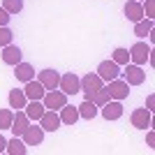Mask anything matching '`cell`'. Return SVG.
<instances>
[{
	"label": "cell",
	"instance_id": "obj_25",
	"mask_svg": "<svg viewBox=\"0 0 155 155\" xmlns=\"http://www.w3.org/2000/svg\"><path fill=\"white\" fill-rule=\"evenodd\" d=\"M109 100H111V97H109V91H107V88H104V86H102V88H100V91H97L95 95L91 97V102L95 104L97 109H100V107H104V104L109 102Z\"/></svg>",
	"mask_w": 155,
	"mask_h": 155
},
{
	"label": "cell",
	"instance_id": "obj_13",
	"mask_svg": "<svg viewBox=\"0 0 155 155\" xmlns=\"http://www.w3.org/2000/svg\"><path fill=\"white\" fill-rule=\"evenodd\" d=\"M100 111L107 120H118L123 116V104H120V100H109L104 107H100Z\"/></svg>",
	"mask_w": 155,
	"mask_h": 155
},
{
	"label": "cell",
	"instance_id": "obj_18",
	"mask_svg": "<svg viewBox=\"0 0 155 155\" xmlns=\"http://www.w3.org/2000/svg\"><path fill=\"white\" fill-rule=\"evenodd\" d=\"M23 93H26L28 100H42L44 97V86L39 84L37 79H30V81H26V86H23Z\"/></svg>",
	"mask_w": 155,
	"mask_h": 155
},
{
	"label": "cell",
	"instance_id": "obj_27",
	"mask_svg": "<svg viewBox=\"0 0 155 155\" xmlns=\"http://www.w3.org/2000/svg\"><path fill=\"white\" fill-rule=\"evenodd\" d=\"M2 7H5L12 16H16V14L23 9V0H2Z\"/></svg>",
	"mask_w": 155,
	"mask_h": 155
},
{
	"label": "cell",
	"instance_id": "obj_6",
	"mask_svg": "<svg viewBox=\"0 0 155 155\" xmlns=\"http://www.w3.org/2000/svg\"><path fill=\"white\" fill-rule=\"evenodd\" d=\"M58 91H63L65 95H77V93H81V81H79V77L74 74V72H67V74H63L60 77V84H58Z\"/></svg>",
	"mask_w": 155,
	"mask_h": 155
},
{
	"label": "cell",
	"instance_id": "obj_24",
	"mask_svg": "<svg viewBox=\"0 0 155 155\" xmlns=\"http://www.w3.org/2000/svg\"><path fill=\"white\" fill-rule=\"evenodd\" d=\"M111 60L118 63V65H127L130 63V51L125 46H118V49H114V53H111Z\"/></svg>",
	"mask_w": 155,
	"mask_h": 155
},
{
	"label": "cell",
	"instance_id": "obj_10",
	"mask_svg": "<svg viewBox=\"0 0 155 155\" xmlns=\"http://www.w3.org/2000/svg\"><path fill=\"white\" fill-rule=\"evenodd\" d=\"M37 81L44 86V91H53V88H58V84H60V74L56 70H42L37 74Z\"/></svg>",
	"mask_w": 155,
	"mask_h": 155
},
{
	"label": "cell",
	"instance_id": "obj_22",
	"mask_svg": "<svg viewBox=\"0 0 155 155\" xmlns=\"http://www.w3.org/2000/svg\"><path fill=\"white\" fill-rule=\"evenodd\" d=\"M7 153L9 155H26L28 153V146L26 143H23V139H21V137H12V139H9V141H7Z\"/></svg>",
	"mask_w": 155,
	"mask_h": 155
},
{
	"label": "cell",
	"instance_id": "obj_11",
	"mask_svg": "<svg viewBox=\"0 0 155 155\" xmlns=\"http://www.w3.org/2000/svg\"><path fill=\"white\" fill-rule=\"evenodd\" d=\"M37 123L42 125V130H44V132H56V130L60 127V116L56 114V111L46 109L44 114H42V118H39Z\"/></svg>",
	"mask_w": 155,
	"mask_h": 155
},
{
	"label": "cell",
	"instance_id": "obj_20",
	"mask_svg": "<svg viewBox=\"0 0 155 155\" xmlns=\"http://www.w3.org/2000/svg\"><path fill=\"white\" fill-rule=\"evenodd\" d=\"M60 114V123H65V125H74L79 120V109L77 107H72V104H65L63 109H58Z\"/></svg>",
	"mask_w": 155,
	"mask_h": 155
},
{
	"label": "cell",
	"instance_id": "obj_4",
	"mask_svg": "<svg viewBox=\"0 0 155 155\" xmlns=\"http://www.w3.org/2000/svg\"><path fill=\"white\" fill-rule=\"evenodd\" d=\"M120 79H125L127 81V86H141L143 81H146V72L141 70V65H125V70L120 72Z\"/></svg>",
	"mask_w": 155,
	"mask_h": 155
},
{
	"label": "cell",
	"instance_id": "obj_16",
	"mask_svg": "<svg viewBox=\"0 0 155 155\" xmlns=\"http://www.w3.org/2000/svg\"><path fill=\"white\" fill-rule=\"evenodd\" d=\"M14 77H16V81H30V79H35V67H32L30 63H16L14 65Z\"/></svg>",
	"mask_w": 155,
	"mask_h": 155
},
{
	"label": "cell",
	"instance_id": "obj_15",
	"mask_svg": "<svg viewBox=\"0 0 155 155\" xmlns=\"http://www.w3.org/2000/svg\"><path fill=\"white\" fill-rule=\"evenodd\" d=\"M123 12H125V16H127V21H132V23H137V21L143 19V7H141L139 0H127Z\"/></svg>",
	"mask_w": 155,
	"mask_h": 155
},
{
	"label": "cell",
	"instance_id": "obj_7",
	"mask_svg": "<svg viewBox=\"0 0 155 155\" xmlns=\"http://www.w3.org/2000/svg\"><path fill=\"white\" fill-rule=\"evenodd\" d=\"M21 139H23V143H26V146H39V143L44 141V130H42V125H35V123L30 120V125L23 130Z\"/></svg>",
	"mask_w": 155,
	"mask_h": 155
},
{
	"label": "cell",
	"instance_id": "obj_31",
	"mask_svg": "<svg viewBox=\"0 0 155 155\" xmlns=\"http://www.w3.org/2000/svg\"><path fill=\"white\" fill-rule=\"evenodd\" d=\"M146 143H148L150 148L155 146V132H153V127H148V134H146Z\"/></svg>",
	"mask_w": 155,
	"mask_h": 155
},
{
	"label": "cell",
	"instance_id": "obj_12",
	"mask_svg": "<svg viewBox=\"0 0 155 155\" xmlns=\"http://www.w3.org/2000/svg\"><path fill=\"white\" fill-rule=\"evenodd\" d=\"M0 56H2V63H5V65H12V67H14L16 63H21V60H23V51H21L16 44L2 46V53H0Z\"/></svg>",
	"mask_w": 155,
	"mask_h": 155
},
{
	"label": "cell",
	"instance_id": "obj_9",
	"mask_svg": "<svg viewBox=\"0 0 155 155\" xmlns=\"http://www.w3.org/2000/svg\"><path fill=\"white\" fill-rule=\"evenodd\" d=\"M130 123H132V127H137V130H148L150 127V111L146 109V107L134 109L130 114Z\"/></svg>",
	"mask_w": 155,
	"mask_h": 155
},
{
	"label": "cell",
	"instance_id": "obj_32",
	"mask_svg": "<svg viewBox=\"0 0 155 155\" xmlns=\"http://www.w3.org/2000/svg\"><path fill=\"white\" fill-rule=\"evenodd\" d=\"M153 107H155V95H148V100H146V109L153 111Z\"/></svg>",
	"mask_w": 155,
	"mask_h": 155
},
{
	"label": "cell",
	"instance_id": "obj_34",
	"mask_svg": "<svg viewBox=\"0 0 155 155\" xmlns=\"http://www.w3.org/2000/svg\"><path fill=\"white\" fill-rule=\"evenodd\" d=\"M139 2H143V0H139Z\"/></svg>",
	"mask_w": 155,
	"mask_h": 155
},
{
	"label": "cell",
	"instance_id": "obj_23",
	"mask_svg": "<svg viewBox=\"0 0 155 155\" xmlns=\"http://www.w3.org/2000/svg\"><path fill=\"white\" fill-rule=\"evenodd\" d=\"M153 32V19H141L134 23V35L137 37H146Z\"/></svg>",
	"mask_w": 155,
	"mask_h": 155
},
{
	"label": "cell",
	"instance_id": "obj_30",
	"mask_svg": "<svg viewBox=\"0 0 155 155\" xmlns=\"http://www.w3.org/2000/svg\"><path fill=\"white\" fill-rule=\"evenodd\" d=\"M9 19H12V14L7 12L2 5H0V26H7V23H9Z\"/></svg>",
	"mask_w": 155,
	"mask_h": 155
},
{
	"label": "cell",
	"instance_id": "obj_29",
	"mask_svg": "<svg viewBox=\"0 0 155 155\" xmlns=\"http://www.w3.org/2000/svg\"><path fill=\"white\" fill-rule=\"evenodd\" d=\"M143 7V19H153L155 16V0H146V5Z\"/></svg>",
	"mask_w": 155,
	"mask_h": 155
},
{
	"label": "cell",
	"instance_id": "obj_1",
	"mask_svg": "<svg viewBox=\"0 0 155 155\" xmlns=\"http://www.w3.org/2000/svg\"><path fill=\"white\" fill-rule=\"evenodd\" d=\"M79 81H81V93H84L86 100H91V97L104 86V81L97 77V72H88L86 77H79Z\"/></svg>",
	"mask_w": 155,
	"mask_h": 155
},
{
	"label": "cell",
	"instance_id": "obj_28",
	"mask_svg": "<svg viewBox=\"0 0 155 155\" xmlns=\"http://www.w3.org/2000/svg\"><path fill=\"white\" fill-rule=\"evenodd\" d=\"M12 39H14V32L7 26H0V49L7 46V44H12Z\"/></svg>",
	"mask_w": 155,
	"mask_h": 155
},
{
	"label": "cell",
	"instance_id": "obj_5",
	"mask_svg": "<svg viewBox=\"0 0 155 155\" xmlns=\"http://www.w3.org/2000/svg\"><path fill=\"white\" fill-rule=\"evenodd\" d=\"M107 91H109V97L111 100H120L123 102L125 97L130 95V86H127V81L125 79H111V81H107V86H104Z\"/></svg>",
	"mask_w": 155,
	"mask_h": 155
},
{
	"label": "cell",
	"instance_id": "obj_14",
	"mask_svg": "<svg viewBox=\"0 0 155 155\" xmlns=\"http://www.w3.org/2000/svg\"><path fill=\"white\" fill-rule=\"evenodd\" d=\"M30 125V118L26 116V111L23 109H19V111H14V118H12V132H14V137H21L23 134V130Z\"/></svg>",
	"mask_w": 155,
	"mask_h": 155
},
{
	"label": "cell",
	"instance_id": "obj_26",
	"mask_svg": "<svg viewBox=\"0 0 155 155\" xmlns=\"http://www.w3.org/2000/svg\"><path fill=\"white\" fill-rule=\"evenodd\" d=\"M12 118H14V109H0V130L12 127Z\"/></svg>",
	"mask_w": 155,
	"mask_h": 155
},
{
	"label": "cell",
	"instance_id": "obj_17",
	"mask_svg": "<svg viewBox=\"0 0 155 155\" xmlns=\"http://www.w3.org/2000/svg\"><path fill=\"white\" fill-rule=\"evenodd\" d=\"M23 111H26V116L30 118L32 123H37L46 109H44V104H42V100H28V104L23 107Z\"/></svg>",
	"mask_w": 155,
	"mask_h": 155
},
{
	"label": "cell",
	"instance_id": "obj_3",
	"mask_svg": "<svg viewBox=\"0 0 155 155\" xmlns=\"http://www.w3.org/2000/svg\"><path fill=\"white\" fill-rule=\"evenodd\" d=\"M42 104H44V109H51V111H58L63 109L65 104H67V95L58 88H53V91H46L44 97H42Z\"/></svg>",
	"mask_w": 155,
	"mask_h": 155
},
{
	"label": "cell",
	"instance_id": "obj_2",
	"mask_svg": "<svg viewBox=\"0 0 155 155\" xmlns=\"http://www.w3.org/2000/svg\"><path fill=\"white\" fill-rule=\"evenodd\" d=\"M130 51V63H134V65H146L150 63V46L146 44V42H137V44H132L127 49Z\"/></svg>",
	"mask_w": 155,
	"mask_h": 155
},
{
	"label": "cell",
	"instance_id": "obj_19",
	"mask_svg": "<svg viewBox=\"0 0 155 155\" xmlns=\"http://www.w3.org/2000/svg\"><path fill=\"white\" fill-rule=\"evenodd\" d=\"M7 102H9V109H14V111H19V109H23L28 104V97H26V93H23V88H14V91H9V95H7Z\"/></svg>",
	"mask_w": 155,
	"mask_h": 155
},
{
	"label": "cell",
	"instance_id": "obj_8",
	"mask_svg": "<svg viewBox=\"0 0 155 155\" xmlns=\"http://www.w3.org/2000/svg\"><path fill=\"white\" fill-rule=\"evenodd\" d=\"M97 77L102 79L104 84L111 81V79H118L120 77V65L114 63V60H102V63L97 65Z\"/></svg>",
	"mask_w": 155,
	"mask_h": 155
},
{
	"label": "cell",
	"instance_id": "obj_33",
	"mask_svg": "<svg viewBox=\"0 0 155 155\" xmlns=\"http://www.w3.org/2000/svg\"><path fill=\"white\" fill-rule=\"evenodd\" d=\"M5 148H7V139L0 134V153H5Z\"/></svg>",
	"mask_w": 155,
	"mask_h": 155
},
{
	"label": "cell",
	"instance_id": "obj_21",
	"mask_svg": "<svg viewBox=\"0 0 155 155\" xmlns=\"http://www.w3.org/2000/svg\"><path fill=\"white\" fill-rule=\"evenodd\" d=\"M77 109H79V118H86V120H93V118L100 114V109H97L91 100H84V102L79 104Z\"/></svg>",
	"mask_w": 155,
	"mask_h": 155
}]
</instances>
